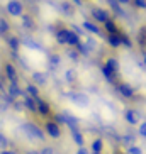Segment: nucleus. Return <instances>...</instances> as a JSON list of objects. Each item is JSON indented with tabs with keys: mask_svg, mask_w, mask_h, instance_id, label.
<instances>
[{
	"mask_svg": "<svg viewBox=\"0 0 146 154\" xmlns=\"http://www.w3.org/2000/svg\"><path fill=\"white\" fill-rule=\"evenodd\" d=\"M21 131H22L24 136L27 137V139H31V140H44V137H46L44 131L34 122L22 124V125H21Z\"/></svg>",
	"mask_w": 146,
	"mask_h": 154,
	"instance_id": "f257e3e1",
	"label": "nucleus"
},
{
	"mask_svg": "<svg viewBox=\"0 0 146 154\" xmlns=\"http://www.w3.org/2000/svg\"><path fill=\"white\" fill-rule=\"evenodd\" d=\"M5 10H7V14L12 15V17H21L24 14V5L21 0H9L7 4H5Z\"/></svg>",
	"mask_w": 146,
	"mask_h": 154,
	"instance_id": "f03ea898",
	"label": "nucleus"
},
{
	"mask_svg": "<svg viewBox=\"0 0 146 154\" xmlns=\"http://www.w3.org/2000/svg\"><path fill=\"white\" fill-rule=\"evenodd\" d=\"M116 90L124 97V98H132V97L136 95V90H134V86L129 85L128 82H116Z\"/></svg>",
	"mask_w": 146,
	"mask_h": 154,
	"instance_id": "7ed1b4c3",
	"label": "nucleus"
},
{
	"mask_svg": "<svg viewBox=\"0 0 146 154\" xmlns=\"http://www.w3.org/2000/svg\"><path fill=\"white\" fill-rule=\"evenodd\" d=\"M43 131H44V134L49 136L51 139H59V137H61V127H59L55 120H48V122L44 124V129H43Z\"/></svg>",
	"mask_w": 146,
	"mask_h": 154,
	"instance_id": "20e7f679",
	"label": "nucleus"
},
{
	"mask_svg": "<svg viewBox=\"0 0 146 154\" xmlns=\"http://www.w3.org/2000/svg\"><path fill=\"white\" fill-rule=\"evenodd\" d=\"M90 12H92V17H94V20H95V22H99V24H104L105 20H109V19H110L109 10L104 9V7H94Z\"/></svg>",
	"mask_w": 146,
	"mask_h": 154,
	"instance_id": "39448f33",
	"label": "nucleus"
},
{
	"mask_svg": "<svg viewBox=\"0 0 146 154\" xmlns=\"http://www.w3.org/2000/svg\"><path fill=\"white\" fill-rule=\"evenodd\" d=\"M4 73H5V78L9 80V83H19V75H17V69L12 63L5 61L4 63Z\"/></svg>",
	"mask_w": 146,
	"mask_h": 154,
	"instance_id": "423d86ee",
	"label": "nucleus"
},
{
	"mask_svg": "<svg viewBox=\"0 0 146 154\" xmlns=\"http://www.w3.org/2000/svg\"><path fill=\"white\" fill-rule=\"evenodd\" d=\"M124 120L129 124V125H138V124L141 122V115L139 112L134 109H126L124 110Z\"/></svg>",
	"mask_w": 146,
	"mask_h": 154,
	"instance_id": "0eeeda50",
	"label": "nucleus"
},
{
	"mask_svg": "<svg viewBox=\"0 0 146 154\" xmlns=\"http://www.w3.org/2000/svg\"><path fill=\"white\" fill-rule=\"evenodd\" d=\"M36 112L43 117H49L51 115V105L43 98H36Z\"/></svg>",
	"mask_w": 146,
	"mask_h": 154,
	"instance_id": "6e6552de",
	"label": "nucleus"
},
{
	"mask_svg": "<svg viewBox=\"0 0 146 154\" xmlns=\"http://www.w3.org/2000/svg\"><path fill=\"white\" fill-rule=\"evenodd\" d=\"M5 93L10 97L12 100H17L19 97H24L26 93H24V90L19 86V83H9L7 85V90H5Z\"/></svg>",
	"mask_w": 146,
	"mask_h": 154,
	"instance_id": "1a4fd4ad",
	"label": "nucleus"
},
{
	"mask_svg": "<svg viewBox=\"0 0 146 154\" xmlns=\"http://www.w3.org/2000/svg\"><path fill=\"white\" fill-rule=\"evenodd\" d=\"M70 100H71L75 105H78V107H87V105L90 103L88 97L85 95V93H82V91H75V93H70Z\"/></svg>",
	"mask_w": 146,
	"mask_h": 154,
	"instance_id": "9d476101",
	"label": "nucleus"
},
{
	"mask_svg": "<svg viewBox=\"0 0 146 154\" xmlns=\"http://www.w3.org/2000/svg\"><path fill=\"white\" fill-rule=\"evenodd\" d=\"M104 29H105L107 34H119V32L122 31V29L119 27V22L116 20V19H112V17L104 22Z\"/></svg>",
	"mask_w": 146,
	"mask_h": 154,
	"instance_id": "9b49d317",
	"label": "nucleus"
},
{
	"mask_svg": "<svg viewBox=\"0 0 146 154\" xmlns=\"http://www.w3.org/2000/svg\"><path fill=\"white\" fill-rule=\"evenodd\" d=\"M22 27L27 29V31H36L37 29V24H36V19L32 17L31 14H22Z\"/></svg>",
	"mask_w": 146,
	"mask_h": 154,
	"instance_id": "f8f14e48",
	"label": "nucleus"
},
{
	"mask_svg": "<svg viewBox=\"0 0 146 154\" xmlns=\"http://www.w3.org/2000/svg\"><path fill=\"white\" fill-rule=\"evenodd\" d=\"M31 78H32V83H34V85H39V86L48 85V75L43 73V71H32Z\"/></svg>",
	"mask_w": 146,
	"mask_h": 154,
	"instance_id": "ddd939ff",
	"label": "nucleus"
},
{
	"mask_svg": "<svg viewBox=\"0 0 146 154\" xmlns=\"http://www.w3.org/2000/svg\"><path fill=\"white\" fill-rule=\"evenodd\" d=\"M59 24H58V31H56V34H55L56 42H58L59 46H66V34H68V29L65 27V26H59Z\"/></svg>",
	"mask_w": 146,
	"mask_h": 154,
	"instance_id": "4468645a",
	"label": "nucleus"
},
{
	"mask_svg": "<svg viewBox=\"0 0 146 154\" xmlns=\"http://www.w3.org/2000/svg\"><path fill=\"white\" fill-rule=\"evenodd\" d=\"M70 132H71V139L75 140V144L78 147H83L85 146V139H83V134L80 131V127H73V129H70Z\"/></svg>",
	"mask_w": 146,
	"mask_h": 154,
	"instance_id": "2eb2a0df",
	"label": "nucleus"
},
{
	"mask_svg": "<svg viewBox=\"0 0 146 154\" xmlns=\"http://www.w3.org/2000/svg\"><path fill=\"white\" fill-rule=\"evenodd\" d=\"M136 41L139 44L143 51H146V24H143L141 27L138 29V34H136Z\"/></svg>",
	"mask_w": 146,
	"mask_h": 154,
	"instance_id": "dca6fc26",
	"label": "nucleus"
},
{
	"mask_svg": "<svg viewBox=\"0 0 146 154\" xmlns=\"http://www.w3.org/2000/svg\"><path fill=\"white\" fill-rule=\"evenodd\" d=\"M104 64H105V66H107V68H109L112 73H116V75H119V71H121V63H119L117 58H112V56H110V58H107V59L104 61Z\"/></svg>",
	"mask_w": 146,
	"mask_h": 154,
	"instance_id": "f3484780",
	"label": "nucleus"
},
{
	"mask_svg": "<svg viewBox=\"0 0 146 154\" xmlns=\"http://www.w3.org/2000/svg\"><path fill=\"white\" fill-rule=\"evenodd\" d=\"M100 71H102V75H104V78H105V80H107L109 83H116V82H117L119 75H116V73H112L109 68H107V66H105L104 63L100 64Z\"/></svg>",
	"mask_w": 146,
	"mask_h": 154,
	"instance_id": "a211bd4d",
	"label": "nucleus"
},
{
	"mask_svg": "<svg viewBox=\"0 0 146 154\" xmlns=\"http://www.w3.org/2000/svg\"><path fill=\"white\" fill-rule=\"evenodd\" d=\"M78 42H82V37L78 36L77 32H73L71 29H68V34H66V46H71V48H75Z\"/></svg>",
	"mask_w": 146,
	"mask_h": 154,
	"instance_id": "6ab92c4d",
	"label": "nucleus"
},
{
	"mask_svg": "<svg viewBox=\"0 0 146 154\" xmlns=\"http://www.w3.org/2000/svg\"><path fill=\"white\" fill-rule=\"evenodd\" d=\"M7 37V44H9V48L14 53H17L19 49H21V39H19L17 36H14V34H9V36H5Z\"/></svg>",
	"mask_w": 146,
	"mask_h": 154,
	"instance_id": "aec40b11",
	"label": "nucleus"
},
{
	"mask_svg": "<svg viewBox=\"0 0 146 154\" xmlns=\"http://www.w3.org/2000/svg\"><path fill=\"white\" fill-rule=\"evenodd\" d=\"M82 26L87 32H92V34H95V36H100V27H99L95 22H92V20H83Z\"/></svg>",
	"mask_w": 146,
	"mask_h": 154,
	"instance_id": "412c9836",
	"label": "nucleus"
},
{
	"mask_svg": "<svg viewBox=\"0 0 146 154\" xmlns=\"http://www.w3.org/2000/svg\"><path fill=\"white\" fill-rule=\"evenodd\" d=\"M105 41H107V44H109L112 49L121 48V37H119V34H107Z\"/></svg>",
	"mask_w": 146,
	"mask_h": 154,
	"instance_id": "4be33fe9",
	"label": "nucleus"
},
{
	"mask_svg": "<svg viewBox=\"0 0 146 154\" xmlns=\"http://www.w3.org/2000/svg\"><path fill=\"white\" fill-rule=\"evenodd\" d=\"M24 93L27 97H32V98H39V88H37V85H34V83H27Z\"/></svg>",
	"mask_w": 146,
	"mask_h": 154,
	"instance_id": "5701e85b",
	"label": "nucleus"
},
{
	"mask_svg": "<svg viewBox=\"0 0 146 154\" xmlns=\"http://www.w3.org/2000/svg\"><path fill=\"white\" fill-rule=\"evenodd\" d=\"M24 109H27L29 112H36V98H32V97H27V95H24Z\"/></svg>",
	"mask_w": 146,
	"mask_h": 154,
	"instance_id": "b1692460",
	"label": "nucleus"
},
{
	"mask_svg": "<svg viewBox=\"0 0 146 154\" xmlns=\"http://www.w3.org/2000/svg\"><path fill=\"white\" fill-rule=\"evenodd\" d=\"M59 9L63 10L66 15H75V5L71 2H61L59 4Z\"/></svg>",
	"mask_w": 146,
	"mask_h": 154,
	"instance_id": "393cba45",
	"label": "nucleus"
},
{
	"mask_svg": "<svg viewBox=\"0 0 146 154\" xmlns=\"http://www.w3.org/2000/svg\"><path fill=\"white\" fill-rule=\"evenodd\" d=\"M48 64H49L51 69H56L61 64V58L59 54H49V59H48Z\"/></svg>",
	"mask_w": 146,
	"mask_h": 154,
	"instance_id": "a878e982",
	"label": "nucleus"
},
{
	"mask_svg": "<svg viewBox=\"0 0 146 154\" xmlns=\"http://www.w3.org/2000/svg\"><path fill=\"white\" fill-rule=\"evenodd\" d=\"M75 49H77V53L80 56H88L90 54V48H88L85 42H78V44L75 46Z\"/></svg>",
	"mask_w": 146,
	"mask_h": 154,
	"instance_id": "bb28decb",
	"label": "nucleus"
},
{
	"mask_svg": "<svg viewBox=\"0 0 146 154\" xmlns=\"http://www.w3.org/2000/svg\"><path fill=\"white\" fill-rule=\"evenodd\" d=\"M10 34V24L5 19L0 17V36H9Z\"/></svg>",
	"mask_w": 146,
	"mask_h": 154,
	"instance_id": "cd10ccee",
	"label": "nucleus"
},
{
	"mask_svg": "<svg viewBox=\"0 0 146 154\" xmlns=\"http://www.w3.org/2000/svg\"><path fill=\"white\" fill-rule=\"evenodd\" d=\"M119 37H121V46H124V48H132V41H131V37H129L124 31L119 32Z\"/></svg>",
	"mask_w": 146,
	"mask_h": 154,
	"instance_id": "c85d7f7f",
	"label": "nucleus"
},
{
	"mask_svg": "<svg viewBox=\"0 0 146 154\" xmlns=\"http://www.w3.org/2000/svg\"><path fill=\"white\" fill-rule=\"evenodd\" d=\"M92 151H94V152H102V151H104V140H102L100 137L94 139V142H92Z\"/></svg>",
	"mask_w": 146,
	"mask_h": 154,
	"instance_id": "c756f323",
	"label": "nucleus"
},
{
	"mask_svg": "<svg viewBox=\"0 0 146 154\" xmlns=\"http://www.w3.org/2000/svg\"><path fill=\"white\" fill-rule=\"evenodd\" d=\"M122 144L126 146V147H129V146H134V142H136V137L132 136V134H126V136H122Z\"/></svg>",
	"mask_w": 146,
	"mask_h": 154,
	"instance_id": "7c9ffc66",
	"label": "nucleus"
},
{
	"mask_svg": "<svg viewBox=\"0 0 146 154\" xmlns=\"http://www.w3.org/2000/svg\"><path fill=\"white\" fill-rule=\"evenodd\" d=\"M107 2H109L110 9L114 10V12H116V14H117V15H124V10L121 9V5H119L117 2H116V0H107Z\"/></svg>",
	"mask_w": 146,
	"mask_h": 154,
	"instance_id": "2f4dec72",
	"label": "nucleus"
},
{
	"mask_svg": "<svg viewBox=\"0 0 146 154\" xmlns=\"http://www.w3.org/2000/svg\"><path fill=\"white\" fill-rule=\"evenodd\" d=\"M65 78H66V82H68V83L77 82V71H75V69H66V73H65Z\"/></svg>",
	"mask_w": 146,
	"mask_h": 154,
	"instance_id": "473e14b6",
	"label": "nucleus"
},
{
	"mask_svg": "<svg viewBox=\"0 0 146 154\" xmlns=\"http://www.w3.org/2000/svg\"><path fill=\"white\" fill-rule=\"evenodd\" d=\"M21 44H26L27 48H32V49H41V46H39V44H36L34 41H31L29 37H26V39H24V41L21 42Z\"/></svg>",
	"mask_w": 146,
	"mask_h": 154,
	"instance_id": "72a5a7b5",
	"label": "nucleus"
},
{
	"mask_svg": "<svg viewBox=\"0 0 146 154\" xmlns=\"http://www.w3.org/2000/svg\"><path fill=\"white\" fill-rule=\"evenodd\" d=\"M138 136H141V137L146 139V120L138 124Z\"/></svg>",
	"mask_w": 146,
	"mask_h": 154,
	"instance_id": "f704fd0d",
	"label": "nucleus"
},
{
	"mask_svg": "<svg viewBox=\"0 0 146 154\" xmlns=\"http://www.w3.org/2000/svg\"><path fill=\"white\" fill-rule=\"evenodd\" d=\"M9 139H7V137L4 136V134H2V132H0V149L4 151V149H7V147H9Z\"/></svg>",
	"mask_w": 146,
	"mask_h": 154,
	"instance_id": "c9c22d12",
	"label": "nucleus"
},
{
	"mask_svg": "<svg viewBox=\"0 0 146 154\" xmlns=\"http://www.w3.org/2000/svg\"><path fill=\"white\" fill-rule=\"evenodd\" d=\"M128 149V154H143V149L139 147V146H129V147H126Z\"/></svg>",
	"mask_w": 146,
	"mask_h": 154,
	"instance_id": "e433bc0d",
	"label": "nucleus"
},
{
	"mask_svg": "<svg viewBox=\"0 0 146 154\" xmlns=\"http://www.w3.org/2000/svg\"><path fill=\"white\" fill-rule=\"evenodd\" d=\"M131 2H132V5H134L136 9L146 10V0H131Z\"/></svg>",
	"mask_w": 146,
	"mask_h": 154,
	"instance_id": "4c0bfd02",
	"label": "nucleus"
},
{
	"mask_svg": "<svg viewBox=\"0 0 146 154\" xmlns=\"http://www.w3.org/2000/svg\"><path fill=\"white\" fill-rule=\"evenodd\" d=\"M55 122L58 125H65V113H56L55 115Z\"/></svg>",
	"mask_w": 146,
	"mask_h": 154,
	"instance_id": "58836bf2",
	"label": "nucleus"
},
{
	"mask_svg": "<svg viewBox=\"0 0 146 154\" xmlns=\"http://www.w3.org/2000/svg\"><path fill=\"white\" fill-rule=\"evenodd\" d=\"M5 90H7V82L4 75H0V93H5Z\"/></svg>",
	"mask_w": 146,
	"mask_h": 154,
	"instance_id": "ea45409f",
	"label": "nucleus"
},
{
	"mask_svg": "<svg viewBox=\"0 0 146 154\" xmlns=\"http://www.w3.org/2000/svg\"><path fill=\"white\" fill-rule=\"evenodd\" d=\"M39 154H55V151H53L51 146H46V147H43V149L39 151Z\"/></svg>",
	"mask_w": 146,
	"mask_h": 154,
	"instance_id": "a19ab883",
	"label": "nucleus"
},
{
	"mask_svg": "<svg viewBox=\"0 0 146 154\" xmlns=\"http://www.w3.org/2000/svg\"><path fill=\"white\" fill-rule=\"evenodd\" d=\"M68 56H70L71 59H75V61H77V59H78V56H80V54L77 53V49H70V51H68Z\"/></svg>",
	"mask_w": 146,
	"mask_h": 154,
	"instance_id": "79ce46f5",
	"label": "nucleus"
},
{
	"mask_svg": "<svg viewBox=\"0 0 146 154\" xmlns=\"http://www.w3.org/2000/svg\"><path fill=\"white\" fill-rule=\"evenodd\" d=\"M75 154H90V152H88V151L85 149V147H78V151H77Z\"/></svg>",
	"mask_w": 146,
	"mask_h": 154,
	"instance_id": "37998d69",
	"label": "nucleus"
},
{
	"mask_svg": "<svg viewBox=\"0 0 146 154\" xmlns=\"http://www.w3.org/2000/svg\"><path fill=\"white\" fill-rule=\"evenodd\" d=\"M116 2H117L119 5H129L131 4V0H116Z\"/></svg>",
	"mask_w": 146,
	"mask_h": 154,
	"instance_id": "c03bdc74",
	"label": "nucleus"
},
{
	"mask_svg": "<svg viewBox=\"0 0 146 154\" xmlns=\"http://www.w3.org/2000/svg\"><path fill=\"white\" fill-rule=\"evenodd\" d=\"M2 154H17V152H14V151H9V149H4V151H2Z\"/></svg>",
	"mask_w": 146,
	"mask_h": 154,
	"instance_id": "a18cd8bd",
	"label": "nucleus"
},
{
	"mask_svg": "<svg viewBox=\"0 0 146 154\" xmlns=\"http://www.w3.org/2000/svg\"><path fill=\"white\" fill-rule=\"evenodd\" d=\"M71 4H77V5H82V4H83V2H82V0H71Z\"/></svg>",
	"mask_w": 146,
	"mask_h": 154,
	"instance_id": "49530a36",
	"label": "nucleus"
},
{
	"mask_svg": "<svg viewBox=\"0 0 146 154\" xmlns=\"http://www.w3.org/2000/svg\"><path fill=\"white\" fill-rule=\"evenodd\" d=\"M26 154H39V151H34V149H32V151H27Z\"/></svg>",
	"mask_w": 146,
	"mask_h": 154,
	"instance_id": "de8ad7c7",
	"label": "nucleus"
},
{
	"mask_svg": "<svg viewBox=\"0 0 146 154\" xmlns=\"http://www.w3.org/2000/svg\"><path fill=\"white\" fill-rule=\"evenodd\" d=\"M143 61H144V64H146V53H143Z\"/></svg>",
	"mask_w": 146,
	"mask_h": 154,
	"instance_id": "09e8293b",
	"label": "nucleus"
},
{
	"mask_svg": "<svg viewBox=\"0 0 146 154\" xmlns=\"http://www.w3.org/2000/svg\"><path fill=\"white\" fill-rule=\"evenodd\" d=\"M112 154H124V152H119V151H116V152H112Z\"/></svg>",
	"mask_w": 146,
	"mask_h": 154,
	"instance_id": "8fccbe9b",
	"label": "nucleus"
},
{
	"mask_svg": "<svg viewBox=\"0 0 146 154\" xmlns=\"http://www.w3.org/2000/svg\"><path fill=\"white\" fill-rule=\"evenodd\" d=\"M92 154H102V152H92Z\"/></svg>",
	"mask_w": 146,
	"mask_h": 154,
	"instance_id": "3c124183",
	"label": "nucleus"
}]
</instances>
